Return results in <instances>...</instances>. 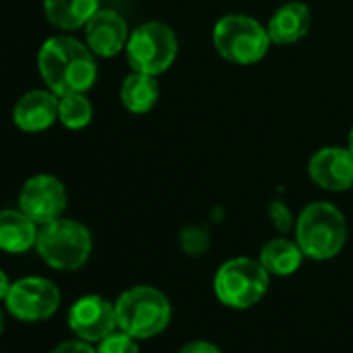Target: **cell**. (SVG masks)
Returning <instances> with one entry per match:
<instances>
[{"instance_id": "obj_1", "label": "cell", "mask_w": 353, "mask_h": 353, "mask_svg": "<svg viewBox=\"0 0 353 353\" xmlns=\"http://www.w3.org/2000/svg\"><path fill=\"white\" fill-rule=\"evenodd\" d=\"M96 54L88 44L69 36H57L42 44L38 69L44 83L59 98L67 94H85L98 79Z\"/></svg>"}, {"instance_id": "obj_2", "label": "cell", "mask_w": 353, "mask_h": 353, "mask_svg": "<svg viewBox=\"0 0 353 353\" xmlns=\"http://www.w3.org/2000/svg\"><path fill=\"white\" fill-rule=\"evenodd\" d=\"M295 241L305 258L324 262L334 258L347 243L345 214L330 202H312L295 219Z\"/></svg>"}, {"instance_id": "obj_3", "label": "cell", "mask_w": 353, "mask_h": 353, "mask_svg": "<svg viewBox=\"0 0 353 353\" xmlns=\"http://www.w3.org/2000/svg\"><path fill=\"white\" fill-rule=\"evenodd\" d=\"M119 330L135 336L150 339L160 334L170 322V301L168 297L150 285H137L121 293L114 301Z\"/></svg>"}, {"instance_id": "obj_4", "label": "cell", "mask_w": 353, "mask_h": 353, "mask_svg": "<svg viewBox=\"0 0 353 353\" xmlns=\"http://www.w3.org/2000/svg\"><path fill=\"white\" fill-rule=\"evenodd\" d=\"M212 44L216 52L235 65H256L270 48L268 30L254 17L231 13L216 21L212 30Z\"/></svg>"}, {"instance_id": "obj_5", "label": "cell", "mask_w": 353, "mask_h": 353, "mask_svg": "<svg viewBox=\"0 0 353 353\" xmlns=\"http://www.w3.org/2000/svg\"><path fill=\"white\" fill-rule=\"evenodd\" d=\"M36 250L54 270H77L92 254V233L71 219H57L38 231Z\"/></svg>"}, {"instance_id": "obj_6", "label": "cell", "mask_w": 353, "mask_h": 353, "mask_svg": "<svg viewBox=\"0 0 353 353\" xmlns=\"http://www.w3.org/2000/svg\"><path fill=\"white\" fill-rule=\"evenodd\" d=\"M270 287V274L260 264L245 256L227 260L214 274V295L233 310H248L256 305Z\"/></svg>"}, {"instance_id": "obj_7", "label": "cell", "mask_w": 353, "mask_h": 353, "mask_svg": "<svg viewBox=\"0 0 353 353\" xmlns=\"http://www.w3.org/2000/svg\"><path fill=\"white\" fill-rule=\"evenodd\" d=\"M179 52V42L172 32L162 21H145L137 26L127 40L125 54L133 71L160 75L168 71Z\"/></svg>"}, {"instance_id": "obj_8", "label": "cell", "mask_w": 353, "mask_h": 353, "mask_svg": "<svg viewBox=\"0 0 353 353\" xmlns=\"http://www.w3.org/2000/svg\"><path fill=\"white\" fill-rule=\"evenodd\" d=\"M7 310L23 322L48 320L61 305L59 287L42 276H26L11 285L5 297Z\"/></svg>"}, {"instance_id": "obj_9", "label": "cell", "mask_w": 353, "mask_h": 353, "mask_svg": "<svg viewBox=\"0 0 353 353\" xmlns=\"http://www.w3.org/2000/svg\"><path fill=\"white\" fill-rule=\"evenodd\" d=\"M67 208V190L52 174H36L28 179L19 194V210H23L38 225L52 223L63 216Z\"/></svg>"}, {"instance_id": "obj_10", "label": "cell", "mask_w": 353, "mask_h": 353, "mask_svg": "<svg viewBox=\"0 0 353 353\" xmlns=\"http://www.w3.org/2000/svg\"><path fill=\"white\" fill-rule=\"evenodd\" d=\"M69 326L77 334V339L100 343L104 336L119 328L117 307L100 295H85L71 305Z\"/></svg>"}, {"instance_id": "obj_11", "label": "cell", "mask_w": 353, "mask_h": 353, "mask_svg": "<svg viewBox=\"0 0 353 353\" xmlns=\"http://www.w3.org/2000/svg\"><path fill=\"white\" fill-rule=\"evenodd\" d=\"M307 174L326 192H347L353 188V152L339 145L320 148L307 162Z\"/></svg>"}, {"instance_id": "obj_12", "label": "cell", "mask_w": 353, "mask_h": 353, "mask_svg": "<svg viewBox=\"0 0 353 353\" xmlns=\"http://www.w3.org/2000/svg\"><path fill=\"white\" fill-rule=\"evenodd\" d=\"M129 40V30L125 19L110 9H100L85 23V44L96 57L112 59L117 57Z\"/></svg>"}, {"instance_id": "obj_13", "label": "cell", "mask_w": 353, "mask_h": 353, "mask_svg": "<svg viewBox=\"0 0 353 353\" xmlns=\"http://www.w3.org/2000/svg\"><path fill=\"white\" fill-rule=\"evenodd\" d=\"M59 96L54 92L34 90L19 98L13 110L15 125L26 133H40L59 119Z\"/></svg>"}, {"instance_id": "obj_14", "label": "cell", "mask_w": 353, "mask_h": 353, "mask_svg": "<svg viewBox=\"0 0 353 353\" xmlns=\"http://www.w3.org/2000/svg\"><path fill=\"white\" fill-rule=\"evenodd\" d=\"M312 28V11L305 3L299 0H291L279 7L272 17L268 19V36L272 44L279 46H289L307 36Z\"/></svg>"}, {"instance_id": "obj_15", "label": "cell", "mask_w": 353, "mask_h": 353, "mask_svg": "<svg viewBox=\"0 0 353 353\" xmlns=\"http://www.w3.org/2000/svg\"><path fill=\"white\" fill-rule=\"evenodd\" d=\"M38 223L23 210H0V250L23 254L38 241Z\"/></svg>"}, {"instance_id": "obj_16", "label": "cell", "mask_w": 353, "mask_h": 353, "mask_svg": "<svg viewBox=\"0 0 353 353\" xmlns=\"http://www.w3.org/2000/svg\"><path fill=\"white\" fill-rule=\"evenodd\" d=\"M100 11V0H44L46 19L65 32L85 28V23Z\"/></svg>"}, {"instance_id": "obj_17", "label": "cell", "mask_w": 353, "mask_h": 353, "mask_svg": "<svg viewBox=\"0 0 353 353\" xmlns=\"http://www.w3.org/2000/svg\"><path fill=\"white\" fill-rule=\"evenodd\" d=\"M119 96H121L123 106L129 112L145 114L156 106V102L160 98V85H158L156 75L133 71L131 75H127L123 79Z\"/></svg>"}, {"instance_id": "obj_18", "label": "cell", "mask_w": 353, "mask_h": 353, "mask_svg": "<svg viewBox=\"0 0 353 353\" xmlns=\"http://www.w3.org/2000/svg\"><path fill=\"white\" fill-rule=\"evenodd\" d=\"M303 252L297 245V241H291L287 237L270 239L260 250V264L268 270V274L274 276H289L299 270L303 262Z\"/></svg>"}, {"instance_id": "obj_19", "label": "cell", "mask_w": 353, "mask_h": 353, "mask_svg": "<svg viewBox=\"0 0 353 353\" xmlns=\"http://www.w3.org/2000/svg\"><path fill=\"white\" fill-rule=\"evenodd\" d=\"M94 117V108L92 102L85 98V94H67L61 96L59 100V121L67 127V129H83L90 125Z\"/></svg>"}, {"instance_id": "obj_20", "label": "cell", "mask_w": 353, "mask_h": 353, "mask_svg": "<svg viewBox=\"0 0 353 353\" xmlns=\"http://www.w3.org/2000/svg\"><path fill=\"white\" fill-rule=\"evenodd\" d=\"M179 248L188 256H202L210 250V233L204 227L190 225L179 233Z\"/></svg>"}, {"instance_id": "obj_21", "label": "cell", "mask_w": 353, "mask_h": 353, "mask_svg": "<svg viewBox=\"0 0 353 353\" xmlns=\"http://www.w3.org/2000/svg\"><path fill=\"white\" fill-rule=\"evenodd\" d=\"M137 339L123 332V330H114L108 336H104L98 345V353H139V347L135 343Z\"/></svg>"}, {"instance_id": "obj_22", "label": "cell", "mask_w": 353, "mask_h": 353, "mask_svg": "<svg viewBox=\"0 0 353 353\" xmlns=\"http://www.w3.org/2000/svg\"><path fill=\"white\" fill-rule=\"evenodd\" d=\"M268 219H270L272 227L279 233H283V235H287L289 231L295 229V219H293L289 206L285 202H281V200L270 202V206H268Z\"/></svg>"}, {"instance_id": "obj_23", "label": "cell", "mask_w": 353, "mask_h": 353, "mask_svg": "<svg viewBox=\"0 0 353 353\" xmlns=\"http://www.w3.org/2000/svg\"><path fill=\"white\" fill-rule=\"evenodd\" d=\"M50 353H98L88 341L75 339V341H65L61 345H57Z\"/></svg>"}, {"instance_id": "obj_24", "label": "cell", "mask_w": 353, "mask_h": 353, "mask_svg": "<svg viewBox=\"0 0 353 353\" xmlns=\"http://www.w3.org/2000/svg\"><path fill=\"white\" fill-rule=\"evenodd\" d=\"M179 353H223V351L210 341H190L179 349Z\"/></svg>"}, {"instance_id": "obj_25", "label": "cell", "mask_w": 353, "mask_h": 353, "mask_svg": "<svg viewBox=\"0 0 353 353\" xmlns=\"http://www.w3.org/2000/svg\"><path fill=\"white\" fill-rule=\"evenodd\" d=\"M11 281H9V276L0 270V301H5V297H7V293H9V289H11Z\"/></svg>"}, {"instance_id": "obj_26", "label": "cell", "mask_w": 353, "mask_h": 353, "mask_svg": "<svg viewBox=\"0 0 353 353\" xmlns=\"http://www.w3.org/2000/svg\"><path fill=\"white\" fill-rule=\"evenodd\" d=\"M347 148L353 152V127H351V131H349V139H347Z\"/></svg>"}, {"instance_id": "obj_27", "label": "cell", "mask_w": 353, "mask_h": 353, "mask_svg": "<svg viewBox=\"0 0 353 353\" xmlns=\"http://www.w3.org/2000/svg\"><path fill=\"white\" fill-rule=\"evenodd\" d=\"M3 328H5V314L0 310V334H3Z\"/></svg>"}]
</instances>
